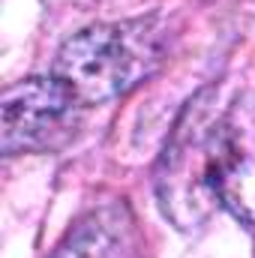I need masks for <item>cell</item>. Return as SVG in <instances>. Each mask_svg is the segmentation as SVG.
I'll list each match as a JSON object with an SVG mask.
<instances>
[{
    "instance_id": "cell-3",
    "label": "cell",
    "mask_w": 255,
    "mask_h": 258,
    "mask_svg": "<svg viewBox=\"0 0 255 258\" xmlns=\"http://www.w3.org/2000/svg\"><path fill=\"white\" fill-rule=\"evenodd\" d=\"M78 123L81 105L54 75L24 78L3 90L0 150L6 156L54 153L72 141Z\"/></svg>"
},
{
    "instance_id": "cell-5",
    "label": "cell",
    "mask_w": 255,
    "mask_h": 258,
    "mask_svg": "<svg viewBox=\"0 0 255 258\" xmlns=\"http://www.w3.org/2000/svg\"><path fill=\"white\" fill-rule=\"evenodd\" d=\"M51 258H141V237L123 201L84 213Z\"/></svg>"
},
{
    "instance_id": "cell-4",
    "label": "cell",
    "mask_w": 255,
    "mask_h": 258,
    "mask_svg": "<svg viewBox=\"0 0 255 258\" xmlns=\"http://www.w3.org/2000/svg\"><path fill=\"white\" fill-rule=\"evenodd\" d=\"M210 189L219 207L255 225V105L219 111L210 141Z\"/></svg>"
},
{
    "instance_id": "cell-1",
    "label": "cell",
    "mask_w": 255,
    "mask_h": 258,
    "mask_svg": "<svg viewBox=\"0 0 255 258\" xmlns=\"http://www.w3.org/2000/svg\"><path fill=\"white\" fill-rule=\"evenodd\" d=\"M165 57V27L156 18L93 24L69 36L51 75L78 99L81 108L126 96L156 72Z\"/></svg>"
},
{
    "instance_id": "cell-2",
    "label": "cell",
    "mask_w": 255,
    "mask_h": 258,
    "mask_svg": "<svg viewBox=\"0 0 255 258\" xmlns=\"http://www.w3.org/2000/svg\"><path fill=\"white\" fill-rule=\"evenodd\" d=\"M219 111L213 108V93L204 90L192 99L171 132L159 168L156 195L162 213L177 228L201 225L213 207H219L210 189V141Z\"/></svg>"
}]
</instances>
